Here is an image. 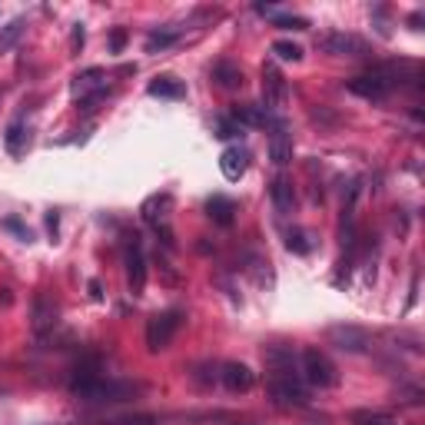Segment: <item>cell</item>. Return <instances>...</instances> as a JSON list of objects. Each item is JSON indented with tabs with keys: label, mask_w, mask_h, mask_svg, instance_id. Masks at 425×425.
I'll use <instances>...</instances> for the list:
<instances>
[{
	"label": "cell",
	"mask_w": 425,
	"mask_h": 425,
	"mask_svg": "<svg viewBox=\"0 0 425 425\" xmlns=\"http://www.w3.org/2000/svg\"><path fill=\"white\" fill-rule=\"evenodd\" d=\"M409 67H415V63H395V60H389V63H376V67H369L365 74H359V76H352L349 83H346V90L349 93H356V97H362V100H389L399 87H406L409 80L402 76V70H409Z\"/></svg>",
	"instance_id": "obj_1"
},
{
	"label": "cell",
	"mask_w": 425,
	"mask_h": 425,
	"mask_svg": "<svg viewBox=\"0 0 425 425\" xmlns=\"http://www.w3.org/2000/svg\"><path fill=\"white\" fill-rule=\"evenodd\" d=\"M70 392L80 402H90V406H117V402H130L133 395H140L143 385L140 382H126V379L93 376V379H74L70 382Z\"/></svg>",
	"instance_id": "obj_2"
},
{
	"label": "cell",
	"mask_w": 425,
	"mask_h": 425,
	"mask_svg": "<svg viewBox=\"0 0 425 425\" xmlns=\"http://www.w3.org/2000/svg\"><path fill=\"white\" fill-rule=\"evenodd\" d=\"M299 376L309 385H316V389H333V385H339V369H335V362L322 349H316V346H306L299 352Z\"/></svg>",
	"instance_id": "obj_3"
},
{
	"label": "cell",
	"mask_w": 425,
	"mask_h": 425,
	"mask_svg": "<svg viewBox=\"0 0 425 425\" xmlns=\"http://www.w3.org/2000/svg\"><path fill=\"white\" fill-rule=\"evenodd\" d=\"M262 362L269 369V379H303L299 376V352L286 342H273L262 349Z\"/></svg>",
	"instance_id": "obj_4"
},
{
	"label": "cell",
	"mask_w": 425,
	"mask_h": 425,
	"mask_svg": "<svg viewBox=\"0 0 425 425\" xmlns=\"http://www.w3.org/2000/svg\"><path fill=\"white\" fill-rule=\"evenodd\" d=\"M183 326V312L180 309H167V312H156L147 322V349L160 352L169 346V339L176 335V329Z\"/></svg>",
	"instance_id": "obj_5"
},
{
	"label": "cell",
	"mask_w": 425,
	"mask_h": 425,
	"mask_svg": "<svg viewBox=\"0 0 425 425\" xmlns=\"http://www.w3.org/2000/svg\"><path fill=\"white\" fill-rule=\"evenodd\" d=\"M123 262H126V283L133 296H143L147 289V256H143V243L140 236H126V249H123Z\"/></svg>",
	"instance_id": "obj_6"
},
{
	"label": "cell",
	"mask_w": 425,
	"mask_h": 425,
	"mask_svg": "<svg viewBox=\"0 0 425 425\" xmlns=\"http://www.w3.org/2000/svg\"><path fill=\"white\" fill-rule=\"evenodd\" d=\"M316 47L322 50V53H329V57H365V53H369V47H365L362 37L342 33V31L322 33V37L316 40Z\"/></svg>",
	"instance_id": "obj_7"
},
{
	"label": "cell",
	"mask_w": 425,
	"mask_h": 425,
	"mask_svg": "<svg viewBox=\"0 0 425 425\" xmlns=\"http://www.w3.org/2000/svg\"><path fill=\"white\" fill-rule=\"evenodd\" d=\"M269 399L279 409H306L309 406V389L303 379H269Z\"/></svg>",
	"instance_id": "obj_8"
},
{
	"label": "cell",
	"mask_w": 425,
	"mask_h": 425,
	"mask_svg": "<svg viewBox=\"0 0 425 425\" xmlns=\"http://www.w3.org/2000/svg\"><path fill=\"white\" fill-rule=\"evenodd\" d=\"M262 100H266V106H276V110L286 106L289 100V80L276 63H262Z\"/></svg>",
	"instance_id": "obj_9"
},
{
	"label": "cell",
	"mask_w": 425,
	"mask_h": 425,
	"mask_svg": "<svg viewBox=\"0 0 425 425\" xmlns=\"http://www.w3.org/2000/svg\"><path fill=\"white\" fill-rule=\"evenodd\" d=\"M329 342H333L335 349L352 352V356L369 352V333L359 329V326H333V329H329Z\"/></svg>",
	"instance_id": "obj_10"
},
{
	"label": "cell",
	"mask_w": 425,
	"mask_h": 425,
	"mask_svg": "<svg viewBox=\"0 0 425 425\" xmlns=\"http://www.w3.org/2000/svg\"><path fill=\"white\" fill-rule=\"evenodd\" d=\"M31 326L37 335H47L57 329V319H60V309H57V303L50 299V296H44V292H37L33 296V312H31Z\"/></svg>",
	"instance_id": "obj_11"
},
{
	"label": "cell",
	"mask_w": 425,
	"mask_h": 425,
	"mask_svg": "<svg viewBox=\"0 0 425 425\" xmlns=\"http://www.w3.org/2000/svg\"><path fill=\"white\" fill-rule=\"evenodd\" d=\"M216 379L226 385L229 392H249L253 385H256V376H253V369L243 362H223L219 365V372H216Z\"/></svg>",
	"instance_id": "obj_12"
},
{
	"label": "cell",
	"mask_w": 425,
	"mask_h": 425,
	"mask_svg": "<svg viewBox=\"0 0 425 425\" xmlns=\"http://www.w3.org/2000/svg\"><path fill=\"white\" fill-rule=\"evenodd\" d=\"M269 199H273V210L279 216H289V212L296 210V186H292V180H289L286 173H279L269 183Z\"/></svg>",
	"instance_id": "obj_13"
},
{
	"label": "cell",
	"mask_w": 425,
	"mask_h": 425,
	"mask_svg": "<svg viewBox=\"0 0 425 425\" xmlns=\"http://www.w3.org/2000/svg\"><path fill=\"white\" fill-rule=\"evenodd\" d=\"M169 210H173V197L156 193V197H150L140 206V216H143V223H150L156 229V226H169Z\"/></svg>",
	"instance_id": "obj_14"
},
{
	"label": "cell",
	"mask_w": 425,
	"mask_h": 425,
	"mask_svg": "<svg viewBox=\"0 0 425 425\" xmlns=\"http://www.w3.org/2000/svg\"><path fill=\"white\" fill-rule=\"evenodd\" d=\"M269 160L276 167H286L292 160V133H289L286 123H273V133H269Z\"/></svg>",
	"instance_id": "obj_15"
},
{
	"label": "cell",
	"mask_w": 425,
	"mask_h": 425,
	"mask_svg": "<svg viewBox=\"0 0 425 425\" xmlns=\"http://www.w3.org/2000/svg\"><path fill=\"white\" fill-rule=\"evenodd\" d=\"M246 167H249V153H246L243 147H226V150L219 153V173H223L229 183L240 180L246 173Z\"/></svg>",
	"instance_id": "obj_16"
},
{
	"label": "cell",
	"mask_w": 425,
	"mask_h": 425,
	"mask_svg": "<svg viewBox=\"0 0 425 425\" xmlns=\"http://www.w3.org/2000/svg\"><path fill=\"white\" fill-rule=\"evenodd\" d=\"M206 216H210L216 226H233L236 223V203L223 193H216V197L206 199Z\"/></svg>",
	"instance_id": "obj_17"
},
{
	"label": "cell",
	"mask_w": 425,
	"mask_h": 425,
	"mask_svg": "<svg viewBox=\"0 0 425 425\" xmlns=\"http://www.w3.org/2000/svg\"><path fill=\"white\" fill-rule=\"evenodd\" d=\"M212 83L219 90H240L243 87V70L233 60H216L212 63Z\"/></svg>",
	"instance_id": "obj_18"
},
{
	"label": "cell",
	"mask_w": 425,
	"mask_h": 425,
	"mask_svg": "<svg viewBox=\"0 0 425 425\" xmlns=\"http://www.w3.org/2000/svg\"><path fill=\"white\" fill-rule=\"evenodd\" d=\"M103 80H106V74L100 70V67H90V70H83V74H76L74 76V97L76 100H83V97H90V93H97V90H103Z\"/></svg>",
	"instance_id": "obj_19"
},
{
	"label": "cell",
	"mask_w": 425,
	"mask_h": 425,
	"mask_svg": "<svg viewBox=\"0 0 425 425\" xmlns=\"http://www.w3.org/2000/svg\"><path fill=\"white\" fill-rule=\"evenodd\" d=\"M27 143H31V130H27L24 117H17V120H10L7 133H3V147H7L10 156H20V153L27 150Z\"/></svg>",
	"instance_id": "obj_20"
},
{
	"label": "cell",
	"mask_w": 425,
	"mask_h": 425,
	"mask_svg": "<svg viewBox=\"0 0 425 425\" xmlns=\"http://www.w3.org/2000/svg\"><path fill=\"white\" fill-rule=\"evenodd\" d=\"M253 10H256L259 17H269V20H273L276 27H279V31H306V27H309V20H306V17H296V14H279L276 7H266V3H256Z\"/></svg>",
	"instance_id": "obj_21"
},
{
	"label": "cell",
	"mask_w": 425,
	"mask_h": 425,
	"mask_svg": "<svg viewBox=\"0 0 425 425\" xmlns=\"http://www.w3.org/2000/svg\"><path fill=\"white\" fill-rule=\"evenodd\" d=\"M229 117L240 123V126H266L269 123V117H266V110L262 106H256V103H236L233 110H229Z\"/></svg>",
	"instance_id": "obj_22"
},
{
	"label": "cell",
	"mask_w": 425,
	"mask_h": 425,
	"mask_svg": "<svg viewBox=\"0 0 425 425\" xmlns=\"http://www.w3.org/2000/svg\"><path fill=\"white\" fill-rule=\"evenodd\" d=\"M147 93H150V97H160V100H183V97H186V87H183L180 80H173V76H156V80H150Z\"/></svg>",
	"instance_id": "obj_23"
},
{
	"label": "cell",
	"mask_w": 425,
	"mask_h": 425,
	"mask_svg": "<svg viewBox=\"0 0 425 425\" xmlns=\"http://www.w3.org/2000/svg\"><path fill=\"white\" fill-rule=\"evenodd\" d=\"M286 249L296 253V256H309L316 249V236L303 226H292V229H286Z\"/></svg>",
	"instance_id": "obj_24"
},
{
	"label": "cell",
	"mask_w": 425,
	"mask_h": 425,
	"mask_svg": "<svg viewBox=\"0 0 425 425\" xmlns=\"http://www.w3.org/2000/svg\"><path fill=\"white\" fill-rule=\"evenodd\" d=\"M183 31H169V27H160V31H150L147 33V44H143V50L147 53H163V50H169V47L180 40Z\"/></svg>",
	"instance_id": "obj_25"
},
{
	"label": "cell",
	"mask_w": 425,
	"mask_h": 425,
	"mask_svg": "<svg viewBox=\"0 0 425 425\" xmlns=\"http://www.w3.org/2000/svg\"><path fill=\"white\" fill-rule=\"evenodd\" d=\"M27 33V17H14L7 27H0V53H7V50H14L20 44V37Z\"/></svg>",
	"instance_id": "obj_26"
},
{
	"label": "cell",
	"mask_w": 425,
	"mask_h": 425,
	"mask_svg": "<svg viewBox=\"0 0 425 425\" xmlns=\"http://www.w3.org/2000/svg\"><path fill=\"white\" fill-rule=\"evenodd\" d=\"M246 262H249V266H243V269L253 276L256 286H273V269H269L273 262H269V259L266 256H246Z\"/></svg>",
	"instance_id": "obj_27"
},
{
	"label": "cell",
	"mask_w": 425,
	"mask_h": 425,
	"mask_svg": "<svg viewBox=\"0 0 425 425\" xmlns=\"http://www.w3.org/2000/svg\"><path fill=\"white\" fill-rule=\"evenodd\" d=\"M212 133H216L219 140H236V137H243L246 130L233 120L229 113H223V117H216V123H212Z\"/></svg>",
	"instance_id": "obj_28"
},
{
	"label": "cell",
	"mask_w": 425,
	"mask_h": 425,
	"mask_svg": "<svg viewBox=\"0 0 425 425\" xmlns=\"http://www.w3.org/2000/svg\"><path fill=\"white\" fill-rule=\"evenodd\" d=\"M273 53L279 57V60H286V63L303 60V47L292 44V40H276V44H273Z\"/></svg>",
	"instance_id": "obj_29"
},
{
	"label": "cell",
	"mask_w": 425,
	"mask_h": 425,
	"mask_svg": "<svg viewBox=\"0 0 425 425\" xmlns=\"http://www.w3.org/2000/svg\"><path fill=\"white\" fill-rule=\"evenodd\" d=\"M352 425H395V419L382 415V412H359V415H352Z\"/></svg>",
	"instance_id": "obj_30"
},
{
	"label": "cell",
	"mask_w": 425,
	"mask_h": 425,
	"mask_svg": "<svg viewBox=\"0 0 425 425\" xmlns=\"http://www.w3.org/2000/svg\"><path fill=\"white\" fill-rule=\"evenodd\" d=\"M0 226L7 229V233H17V236H20V243H33V233H31L27 226H24V223H20L17 216H7V219H3Z\"/></svg>",
	"instance_id": "obj_31"
},
{
	"label": "cell",
	"mask_w": 425,
	"mask_h": 425,
	"mask_svg": "<svg viewBox=\"0 0 425 425\" xmlns=\"http://www.w3.org/2000/svg\"><path fill=\"white\" fill-rule=\"evenodd\" d=\"M106 97H110V90H97V93H90V97H83V100H80V103H76V110H80V113H83V117H87V113H93V110H97V106L103 103Z\"/></svg>",
	"instance_id": "obj_32"
},
{
	"label": "cell",
	"mask_w": 425,
	"mask_h": 425,
	"mask_svg": "<svg viewBox=\"0 0 425 425\" xmlns=\"http://www.w3.org/2000/svg\"><path fill=\"white\" fill-rule=\"evenodd\" d=\"M372 20H376L379 37H392V24H389V10L385 7H372Z\"/></svg>",
	"instance_id": "obj_33"
},
{
	"label": "cell",
	"mask_w": 425,
	"mask_h": 425,
	"mask_svg": "<svg viewBox=\"0 0 425 425\" xmlns=\"http://www.w3.org/2000/svg\"><path fill=\"white\" fill-rule=\"evenodd\" d=\"M123 47H126V31L117 27V31L110 33V50H113V53H123Z\"/></svg>",
	"instance_id": "obj_34"
},
{
	"label": "cell",
	"mask_w": 425,
	"mask_h": 425,
	"mask_svg": "<svg viewBox=\"0 0 425 425\" xmlns=\"http://www.w3.org/2000/svg\"><path fill=\"white\" fill-rule=\"evenodd\" d=\"M399 402H406V406H419V402H422V389H419V385L402 389V399H399Z\"/></svg>",
	"instance_id": "obj_35"
},
{
	"label": "cell",
	"mask_w": 425,
	"mask_h": 425,
	"mask_svg": "<svg viewBox=\"0 0 425 425\" xmlns=\"http://www.w3.org/2000/svg\"><path fill=\"white\" fill-rule=\"evenodd\" d=\"M83 40H87V31H83V24H74V37H70V50H74V53H80V47H83Z\"/></svg>",
	"instance_id": "obj_36"
},
{
	"label": "cell",
	"mask_w": 425,
	"mask_h": 425,
	"mask_svg": "<svg viewBox=\"0 0 425 425\" xmlns=\"http://www.w3.org/2000/svg\"><path fill=\"white\" fill-rule=\"evenodd\" d=\"M57 226H60V216H57V212H47V229H50L53 236H57Z\"/></svg>",
	"instance_id": "obj_37"
},
{
	"label": "cell",
	"mask_w": 425,
	"mask_h": 425,
	"mask_svg": "<svg viewBox=\"0 0 425 425\" xmlns=\"http://www.w3.org/2000/svg\"><path fill=\"white\" fill-rule=\"evenodd\" d=\"M409 24H412V31H419V27H422V10H415V14L409 17Z\"/></svg>",
	"instance_id": "obj_38"
},
{
	"label": "cell",
	"mask_w": 425,
	"mask_h": 425,
	"mask_svg": "<svg viewBox=\"0 0 425 425\" xmlns=\"http://www.w3.org/2000/svg\"><path fill=\"white\" fill-rule=\"evenodd\" d=\"M90 296H93V299H100V296H103V292H100V283H97V279H90Z\"/></svg>",
	"instance_id": "obj_39"
},
{
	"label": "cell",
	"mask_w": 425,
	"mask_h": 425,
	"mask_svg": "<svg viewBox=\"0 0 425 425\" xmlns=\"http://www.w3.org/2000/svg\"><path fill=\"white\" fill-rule=\"evenodd\" d=\"M246 425H249V422H246Z\"/></svg>",
	"instance_id": "obj_40"
}]
</instances>
